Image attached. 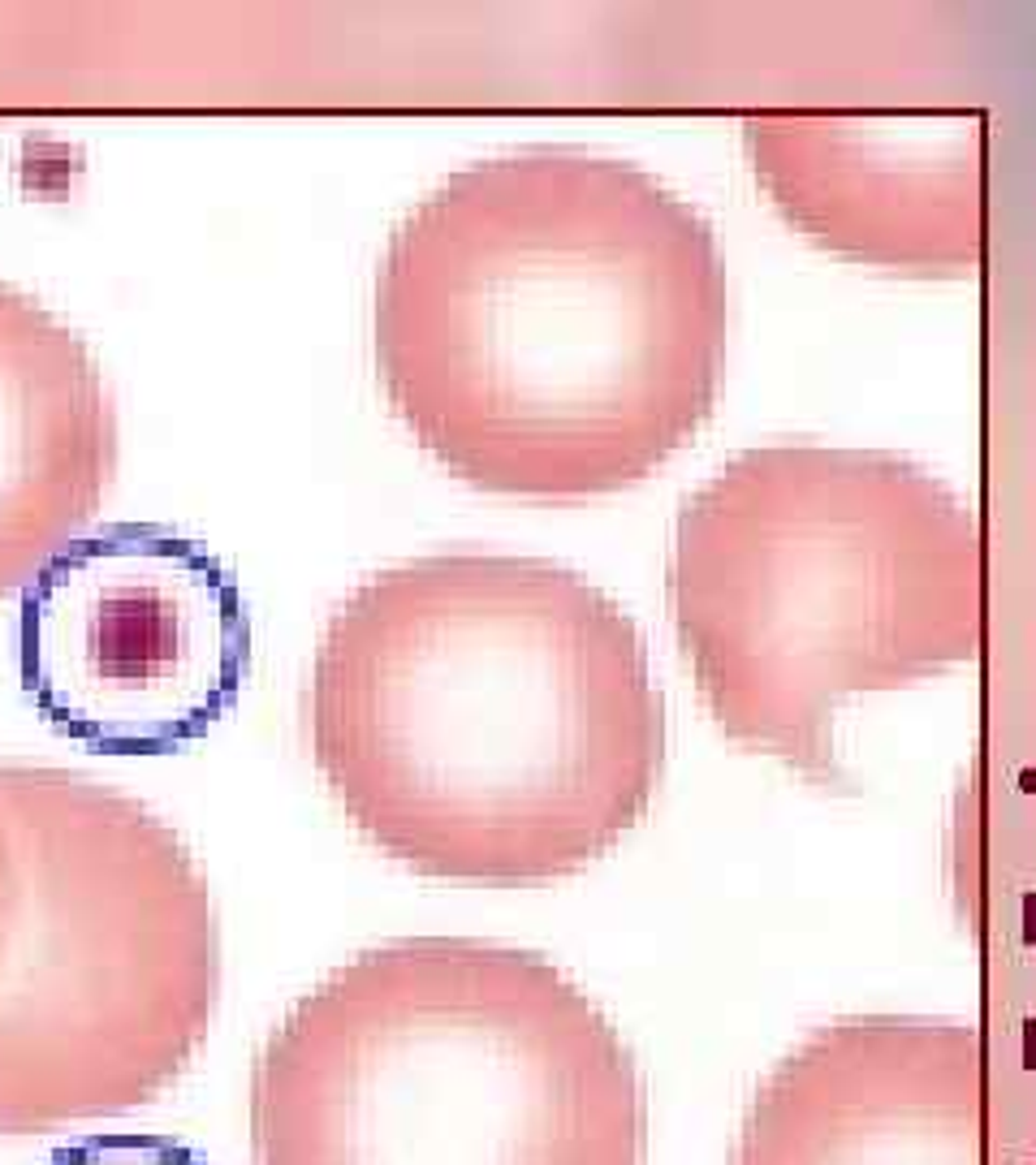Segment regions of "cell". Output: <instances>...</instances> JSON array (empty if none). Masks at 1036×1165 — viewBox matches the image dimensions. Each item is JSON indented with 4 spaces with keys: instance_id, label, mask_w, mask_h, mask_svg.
I'll return each instance as SVG.
<instances>
[{
    "instance_id": "7",
    "label": "cell",
    "mask_w": 1036,
    "mask_h": 1165,
    "mask_svg": "<svg viewBox=\"0 0 1036 1165\" xmlns=\"http://www.w3.org/2000/svg\"><path fill=\"white\" fill-rule=\"evenodd\" d=\"M747 152L769 199L833 255L967 277L985 242V112H760Z\"/></svg>"
},
{
    "instance_id": "11",
    "label": "cell",
    "mask_w": 1036,
    "mask_h": 1165,
    "mask_svg": "<svg viewBox=\"0 0 1036 1165\" xmlns=\"http://www.w3.org/2000/svg\"><path fill=\"white\" fill-rule=\"evenodd\" d=\"M14 898H18V863L5 833V816H0V937H5V924L14 915Z\"/></svg>"
},
{
    "instance_id": "8",
    "label": "cell",
    "mask_w": 1036,
    "mask_h": 1165,
    "mask_svg": "<svg viewBox=\"0 0 1036 1165\" xmlns=\"http://www.w3.org/2000/svg\"><path fill=\"white\" fill-rule=\"evenodd\" d=\"M730 1165H985L981 1032L929 1014H851L777 1062Z\"/></svg>"
},
{
    "instance_id": "6",
    "label": "cell",
    "mask_w": 1036,
    "mask_h": 1165,
    "mask_svg": "<svg viewBox=\"0 0 1036 1165\" xmlns=\"http://www.w3.org/2000/svg\"><path fill=\"white\" fill-rule=\"evenodd\" d=\"M251 630L229 570L152 522L78 536L26 582L22 682L40 717L108 755H169L238 704Z\"/></svg>"
},
{
    "instance_id": "5",
    "label": "cell",
    "mask_w": 1036,
    "mask_h": 1165,
    "mask_svg": "<svg viewBox=\"0 0 1036 1165\" xmlns=\"http://www.w3.org/2000/svg\"><path fill=\"white\" fill-rule=\"evenodd\" d=\"M18 863L0 937V1135L156 1101L221 993L208 881L156 811L70 769L0 765Z\"/></svg>"
},
{
    "instance_id": "10",
    "label": "cell",
    "mask_w": 1036,
    "mask_h": 1165,
    "mask_svg": "<svg viewBox=\"0 0 1036 1165\" xmlns=\"http://www.w3.org/2000/svg\"><path fill=\"white\" fill-rule=\"evenodd\" d=\"M40 1165H208V1157L152 1131H96L52 1148Z\"/></svg>"
},
{
    "instance_id": "2",
    "label": "cell",
    "mask_w": 1036,
    "mask_h": 1165,
    "mask_svg": "<svg viewBox=\"0 0 1036 1165\" xmlns=\"http://www.w3.org/2000/svg\"><path fill=\"white\" fill-rule=\"evenodd\" d=\"M311 760L355 829L423 877H574L666 773L648 648L596 582L506 552L371 574L325 626Z\"/></svg>"
},
{
    "instance_id": "1",
    "label": "cell",
    "mask_w": 1036,
    "mask_h": 1165,
    "mask_svg": "<svg viewBox=\"0 0 1036 1165\" xmlns=\"http://www.w3.org/2000/svg\"><path fill=\"white\" fill-rule=\"evenodd\" d=\"M726 259L652 173L536 148L445 178L393 229L377 367L454 475L510 497L648 480L713 415Z\"/></svg>"
},
{
    "instance_id": "4",
    "label": "cell",
    "mask_w": 1036,
    "mask_h": 1165,
    "mask_svg": "<svg viewBox=\"0 0 1036 1165\" xmlns=\"http://www.w3.org/2000/svg\"><path fill=\"white\" fill-rule=\"evenodd\" d=\"M255 1165H648L644 1075L562 967L475 937L355 954L251 1066Z\"/></svg>"
},
{
    "instance_id": "9",
    "label": "cell",
    "mask_w": 1036,
    "mask_h": 1165,
    "mask_svg": "<svg viewBox=\"0 0 1036 1165\" xmlns=\"http://www.w3.org/2000/svg\"><path fill=\"white\" fill-rule=\"evenodd\" d=\"M118 415L86 341L0 285V596L26 588L100 514Z\"/></svg>"
},
{
    "instance_id": "3",
    "label": "cell",
    "mask_w": 1036,
    "mask_h": 1165,
    "mask_svg": "<svg viewBox=\"0 0 1036 1165\" xmlns=\"http://www.w3.org/2000/svg\"><path fill=\"white\" fill-rule=\"evenodd\" d=\"M666 592L722 734L812 785H843L847 699L955 669L985 639L972 510L881 449H743L687 497Z\"/></svg>"
}]
</instances>
